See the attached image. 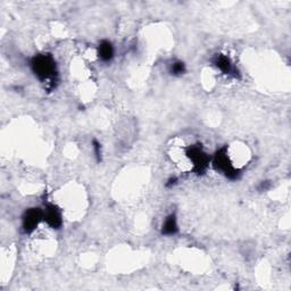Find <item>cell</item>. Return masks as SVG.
<instances>
[{
	"label": "cell",
	"mask_w": 291,
	"mask_h": 291,
	"mask_svg": "<svg viewBox=\"0 0 291 291\" xmlns=\"http://www.w3.org/2000/svg\"><path fill=\"white\" fill-rule=\"evenodd\" d=\"M32 71L41 81H53L56 77V63L52 55H38L32 59Z\"/></svg>",
	"instance_id": "1"
},
{
	"label": "cell",
	"mask_w": 291,
	"mask_h": 291,
	"mask_svg": "<svg viewBox=\"0 0 291 291\" xmlns=\"http://www.w3.org/2000/svg\"><path fill=\"white\" fill-rule=\"evenodd\" d=\"M213 165L215 169L220 171L221 173L231 180H237L239 178L240 171L233 164L232 160H231L227 148H222L220 152L215 154L213 158Z\"/></svg>",
	"instance_id": "2"
},
{
	"label": "cell",
	"mask_w": 291,
	"mask_h": 291,
	"mask_svg": "<svg viewBox=\"0 0 291 291\" xmlns=\"http://www.w3.org/2000/svg\"><path fill=\"white\" fill-rule=\"evenodd\" d=\"M185 155H187V157L189 158L190 162H191L192 168L196 171V172L203 173L208 167L210 157L204 152L202 147H198V146H191V147L188 148Z\"/></svg>",
	"instance_id": "3"
},
{
	"label": "cell",
	"mask_w": 291,
	"mask_h": 291,
	"mask_svg": "<svg viewBox=\"0 0 291 291\" xmlns=\"http://www.w3.org/2000/svg\"><path fill=\"white\" fill-rule=\"evenodd\" d=\"M43 220V210L40 208H29L22 217V228L25 233H31Z\"/></svg>",
	"instance_id": "4"
},
{
	"label": "cell",
	"mask_w": 291,
	"mask_h": 291,
	"mask_svg": "<svg viewBox=\"0 0 291 291\" xmlns=\"http://www.w3.org/2000/svg\"><path fill=\"white\" fill-rule=\"evenodd\" d=\"M43 220L53 229H59L63 225L62 213L55 205H48L47 208L43 210Z\"/></svg>",
	"instance_id": "5"
},
{
	"label": "cell",
	"mask_w": 291,
	"mask_h": 291,
	"mask_svg": "<svg viewBox=\"0 0 291 291\" xmlns=\"http://www.w3.org/2000/svg\"><path fill=\"white\" fill-rule=\"evenodd\" d=\"M213 63L215 66H216L220 71L224 74L230 75V74H233L234 72L233 64L227 55H222V54L216 55L215 58L213 59Z\"/></svg>",
	"instance_id": "6"
},
{
	"label": "cell",
	"mask_w": 291,
	"mask_h": 291,
	"mask_svg": "<svg viewBox=\"0 0 291 291\" xmlns=\"http://www.w3.org/2000/svg\"><path fill=\"white\" fill-rule=\"evenodd\" d=\"M178 232H179L178 219L174 214H171L164 221L162 227V233L165 235H174Z\"/></svg>",
	"instance_id": "7"
},
{
	"label": "cell",
	"mask_w": 291,
	"mask_h": 291,
	"mask_svg": "<svg viewBox=\"0 0 291 291\" xmlns=\"http://www.w3.org/2000/svg\"><path fill=\"white\" fill-rule=\"evenodd\" d=\"M98 56L103 62H109L112 61L114 57V47L112 42L104 40L100 42L98 47Z\"/></svg>",
	"instance_id": "8"
},
{
	"label": "cell",
	"mask_w": 291,
	"mask_h": 291,
	"mask_svg": "<svg viewBox=\"0 0 291 291\" xmlns=\"http://www.w3.org/2000/svg\"><path fill=\"white\" fill-rule=\"evenodd\" d=\"M185 71H187V68H185V64L180 61L172 63V65H171V67H169V73L175 75V77H178V75H182L183 73H185Z\"/></svg>",
	"instance_id": "9"
},
{
	"label": "cell",
	"mask_w": 291,
	"mask_h": 291,
	"mask_svg": "<svg viewBox=\"0 0 291 291\" xmlns=\"http://www.w3.org/2000/svg\"><path fill=\"white\" fill-rule=\"evenodd\" d=\"M93 149H94V154H96L97 159L100 160V158H102V147H100V143L96 141V140L93 141Z\"/></svg>",
	"instance_id": "10"
}]
</instances>
